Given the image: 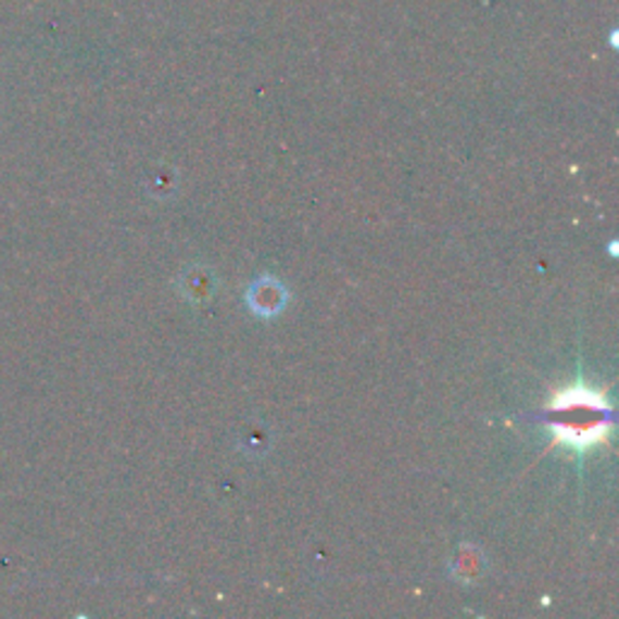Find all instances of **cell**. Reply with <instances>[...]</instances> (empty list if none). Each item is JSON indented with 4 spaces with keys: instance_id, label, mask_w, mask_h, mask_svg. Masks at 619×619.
Wrapping results in <instances>:
<instances>
[{
    "instance_id": "cell-1",
    "label": "cell",
    "mask_w": 619,
    "mask_h": 619,
    "mask_svg": "<svg viewBox=\"0 0 619 619\" xmlns=\"http://www.w3.org/2000/svg\"><path fill=\"white\" fill-rule=\"evenodd\" d=\"M547 412L554 441L579 453L605 443L612 429L610 404L601 392L585 386L561 390Z\"/></svg>"
},
{
    "instance_id": "cell-2",
    "label": "cell",
    "mask_w": 619,
    "mask_h": 619,
    "mask_svg": "<svg viewBox=\"0 0 619 619\" xmlns=\"http://www.w3.org/2000/svg\"><path fill=\"white\" fill-rule=\"evenodd\" d=\"M266 283H269V279L262 281L260 286H254V291H252V298H264V303L257 305V313L262 315H271L276 313V307H279L283 303V293H281V288L279 286H271L269 291L271 293H266Z\"/></svg>"
}]
</instances>
